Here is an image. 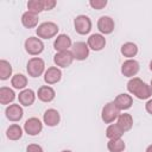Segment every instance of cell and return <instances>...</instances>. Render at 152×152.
Masks as SVG:
<instances>
[{
  "label": "cell",
  "instance_id": "obj_29",
  "mask_svg": "<svg viewBox=\"0 0 152 152\" xmlns=\"http://www.w3.org/2000/svg\"><path fill=\"white\" fill-rule=\"evenodd\" d=\"M27 11L39 14L40 12L45 11L44 8V0H30L27 2Z\"/></svg>",
  "mask_w": 152,
  "mask_h": 152
},
{
  "label": "cell",
  "instance_id": "obj_15",
  "mask_svg": "<svg viewBox=\"0 0 152 152\" xmlns=\"http://www.w3.org/2000/svg\"><path fill=\"white\" fill-rule=\"evenodd\" d=\"M61 121V114L55 108H49L43 114V122L49 127H55Z\"/></svg>",
  "mask_w": 152,
  "mask_h": 152
},
{
  "label": "cell",
  "instance_id": "obj_10",
  "mask_svg": "<svg viewBox=\"0 0 152 152\" xmlns=\"http://www.w3.org/2000/svg\"><path fill=\"white\" fill-rule=\"evenodd\" d=\"M140 70V65H139V62L135 61L134 58L132 59H126L122 65H121V74L125 76V77H134Z\"/></svg>",
  "mask_w": 152,
  "mask_h": 152
},
{
  "label": "cell",
  "instance_id": "obj_30",
  "mask_svg": "<svg viewBox=\"0 0 152 152\" xmlns=\"http://www.w3.org/2000/svg\"><path fill=\"white\" fill-rule=\"evenodd\" d=\"M89 5L94 10H102L107 6V0H90Z\"/></svg>",
  "mask_w": 152,
  "mask_h": 152
},
{
  "label": "cell",
  "instance_id": "obj_26",
  "mask_svg": "<svg viewBox=\"0 0 152 152\" xmlns=\"http://www.w3.org/2000/svg\"><path fill=\"white\" fill-rule=\"evenodd\" d=\"M124 131L118 126V124H110L108 125V127L106 128V137L108 138V140L112 139H120L124 135Z\"/></svg>",
  "mask_w": 152,
  "mask_h": 152
},
{
  "label": "cell",
  "instance_id": "obj_23",
  "mask_svg": "<svg viewBox=\"0 0 152 152\" xmlns=\"http://www.w3.org/2000/svg\"><path fill=\"white\" fill-rule=\"evenodd\" d=\"M15 93L10 87H1L0 88V103L1 104H10L14 101Z\"/></svg>",
  "mask_w": 152,
  "mask_h": 152
},
{
  "label": "cell",
  "instance_id": "obj_31",
  "mask_svg": "<svg viewBox=\"0 0 152 152\" xmlns=\"http://www.w3.org/2000/svg\"><path fill=\"white\" fill-rule=\"evenodd\" d=\"M26 152H44L43 147L38 144H30L26 147Z\"/></svg>",
  "mask_w": 152,
  "mask_h": 152
},
{
  "label": "cell",
  "instance_id": "obj_7",
  "mask_svg": "<svg viewBox=\"0 0 152 152\" xmlns=\"http://www.w3.org/2000/svg\"><path fill=\"white\" fill-rule=\"evenodd\" d=\"M89 46L86 42H76L71 46V53L76 61H84L89 57Z\"/></svg>",
  "mask_w": 152,
  "mask_h": 152
},
{
  "label": "cell",
  "instance_id": "obj_27",
  "mask_svg": "<svg viewBox=\"0 0 152 152\" xmlns=\"http://www.w3.org/2000/svg\"><path fill=\"white\" fill-rule=\"evenodd\" d=\"M107 148L109 152H124L126 148V145L121 138L120 139H112V140H108Z\"/></svg>",
  "mask_w": 152,
  "mask_h": 152
},
{
  "label": "cell",
  "instance_id": "obj_3",
  "mask_svg": "<svg viewBox=\"0 0 152 152\" xmlns=\"http://www.w3.org/2000/svg\"><path fill=\"white\" fill-rule=\"evenodd\" d=\"M26 71L28 76L37 78L45 72V62L40 57H32L26 64Z\"/></svg>",
  "mask_w": 152,
  "mask_h": 152
},
{
  "label": "cell",
  "instance_id": "obj_13",
  "mask_svg": "<svg viewBox=\"0 0 152 152\" xmlns=\"http://www.w3.org/2000/svg\"><path fill=\"white\" fill-rule=\"evenodd\" d=\"M87 44L90 50L93 51H101L106 46V38L101 33H93L89 36Z\"/></svg>",
  "mask_w": 152,
  "mask_h": 152
},
{
  "label": "cell",
  "instance_id": "obj_5",
  "mask_svg": "<svg viewBox=\"0 0 152 152\" xmlns=\"http://www.w3.org/2000/svg\"><path fill=\"white\" fill-rule=\"evenodd\" d=\"M25 51L31 56H38L44 51V43L38 37H28L24 43Z\"/></svg>",
  "mask_w": 152,
  "mask_h": 152
},
{
  "label": "cell",
  "instance_id": "obj_35",
  "mask_svg": "<svg viewBox=\"0 0 152 152\" xmlns=\"http://www.w3.org/2000/svg\"><path fill=\"white\" fill-rule=\"evenodd\" d=\"M150 70L152 71V59H151V62H150Z\"/></svg>",
  "mask_w": 152,
  "mask_h": 152
},
{
  "label": "cell",
  "instance_id": "obj_37",
  "mask_svg": "<svg viewBox=\"0 0 152 152\" xmlns=\"http://www.w3.org/2000/svg\"><path fill=\"white\" fill-rule=\"evenodd\" d=\"M150 87H151V89H152V80H151V82H150Z\"/></svg>",
  "mask_w": 152,
  "mask_h": 152
},
{
  "label": "cell",
  "instance_id": "obj_25",
  "mask_svg": "<svg viewBox=\"0 0 152 152\" xmlns=\"http://www.w3.org/2000/svg\"><path fill=\"white\" fill-rule=\"evenodd\" d=\"M6 137L10 140H19L23 137V128L18 125V124H12L8 126V128L6 129Z\"/></svg>",
  "mask_w": 152,
  "mask_h": 152
},
{
  "label": "cell",
  "instance_id": "obj_14",
  "mask_svg": "<svg viewBox=\"0 0 152 152\" xmlns=\"http://www.w3.org/2000/svg\"><path fill=\"white\" fill-rule=\"evenodd\" d=\"M61 78H62V71L58 66H50L44 72V82L48 86L58 83Z\"/></svg>",
  "mask_w": 152,
  "mask_h": 152
},
{
  "label": "cell",
  "instance_id": "obj_16",
  "mask_svg": "<svg viewBox=\"0 0 152 152\" xmlns=\"http://www.w3.org/2000/svg\"><path fill=\"white\" fill-rule=\"evenodd\" d=\"M72 46L71 43V38L68 34H58L57 38L53 42V49L57 52H62V51H69V49Z\"/></svg>",
  "mask_w": 152,
  "mask_h": 152
},
{
  "label": "cell",
  "instance_id": "obj_28",
  "mask_svg": "<svg viewBox=\"0 0 152 152\" xmlns=\"http://www.w3.org/2000/svg\"><path fill=\"white\" fill-rule=\"evenodd\" d=\"M12 76V65L6 59L0 61V80L6 81Z\"/></svg>",
  "mask_w": 152,
  "mask_h": 152
},
{
  "label": "cell",
  "instance_id": "obj_20",
  "mask_svg": "<svg viewBox=\"0 0 152 152\" xmlns=\"http://www.w3.org/2000/svg\"><path fill=\"white\" fill-rule=\"evenodd\" d=\"M38 20H39L38 14L32 13L30 11L24 12L23 15H21V24L26 28H33V27H36L38 25Z\"/></svg>",
  "mask_w": 152,
  "mask_h": 152
},
{
  "label": "cell",
  "instance_id": "obj_1",
  "mask_svg": "<svg viewBox=\"0 0 152 152\" xmlns=\"http://www.w3.org/2000/svg\"><path fill=\"white\" fill-rule=\"evenodd\" d=\"M127 90L129 94L134 95L139 100H147L152 95V89L150 84L145 83L139 77H132L127 82Z\"/></svg>",
  "mask_w": 152,
  "mask_h": 152
},
{
  "label": "cell",
  "instance_id": "obj_33",
  "mask_svg": "<svg viewBox=\"0 0 152 152\" xmlns=\"http://www.w3.org/2000/svg\"><path fill=\"white\" fill-rule=\"evenodd\" d=\"M145 109H146V112L148 114L152 115V99H148L147 100V102L145 103Z\"/></svg>",
  "mask_w": 152,
  "mask_h": 152
},
{
  "label": "cell",
  "instance_id": "obj_36",
  "mask_svg": "<svg viewBox=\"0 0 152 152\" xmlns=\"http://www.w3.org/2000/svg\"><path fill=\"white\" fill-rule=\"evenodd\" d=\"M61 152H72L71 150H63V151H61Z\"/></svg>",
  "mask_w": 152,
  "mask_h": 152
},
{
  "label": "cell",
  "instance_id": "obj_32",
  "mask_svg": "<svg viewBox=\"0 0 152 152\" xmlns=\"http://www.w3.org/2000/svg\"><path fill=\"white\" fill-rule=\"evenodd\" d=\"M57 5V2L55 0H44V8L45 11H51L53 10V7Z\"/></svg>",
  "mask_w": 152,
  "mask_h": 152
},
{
  "label": "cell",
  "instance_id": "obj_6",
  "mask_svg": "<svg viewBox=\"0 0 152 152\" xmlns=\"http://www.w3.org/2000/svg\"><path fill=\"white\" fill-rule=\"evenodd\" d=\"M91 25H93L91 20L88 15L80 14L74 19V27L78 34H82V36L88 34L91 30Z\"/></svg>",
  "mask_w": 152,
  "mask_h": 152
},
{
  "label": "cell",
  "instance_id": "obj_17",
  "mask_svg": "<svg viewBox=\"0 0 152 152\" xmlns=\"http://www.w3.org/2000/svg\"><path fill=\"white\" fill-rule=\"evenodd\" d=\"M114 103L119 110H127L133 104V97L127 93H121L114 99Z\"/></svg>",
  "mask_w": 152,
  "mask_h": 152
},
{
  "label": "cell",
  "instance_id": "obj_4",
  "mask_svg": "<svg viewBox=\"0 0 152 152\" xmlns=\"http://www.w3.org/2000/svg\"><path fill=\"white\" fill-rule=\"evenodd\" d=\"M120 115V110L118 109V107L115 106L114 101L107 102L101 110V119L104 124H113L115 120H118Z\"/></svg>",
  "mask_w": 152,
  "mask_h": 152
},
{
  "label": "cell",
  "instance_id": "obj_34",
  "mask_svg": "<svg viewBox=\"0 0 152 152\" xmlns=\"http://www.w3.org/2000/svg\"><path fill=\"white\" fill-rule=\"evenodd\" d=\"M145 152H152V144L146 147V151H145Z\"/></svg>",
  "mask_w": 152,
  "mask_h": 152
},
{
  "label": "cell",
  "instance_id": "obj_21",
  "mask_svg": "<svg viewBox=\"0 0 152 152\" xmlns=\"http://www.w3.org/2000/svg\"><path fill=\"white\" fill-rule=\"evenodd\" d=\"M120 52L124 57H127V59H132L138 53V45L133 42H127L121 45Z\"/></svg>",
  "mask_w": 152,
  "mask_h": 152
},
{
  "label": "cell",
  "instance_id": "obj_8",
  "mask_svg": "<svg viewBox=\"0 0 152 152\" xmlns=\"http://www.w3.org/2000/svg\"><path fill=\"white\" fill-rule=\"evenodd\" d=\"M24 131L31 137L38 135L43 131V122L38 118H28L24 124Z\"/></svg>",
  "mask_w": 152,
  "mask_h": 152
},
{
  "label": "cell",
  "instance_id": "obj_24",
  "mask_svg": "<svg viewBox=\"0 0 152 152\" xmlns=\"http://www.w3.org/2000/svg\"><path fill=\"white\" fill-rule=\"evenodd\" d=\"M11 86L14 89L24 90L26 89V86H27V77L24 74H15L11 77Z\"/></svg>",
  "mask_w": 152,
  "mask_h": 152
},
{
  "label": "cell",
  "instance_id": "obj_22",
  "mask_svg": "<svg viewBox=\"0 0 152 152\" xmlns=\"http://www.w3.org/2000/svg\"><path fill=\"white\" fill-rule=\"evenodd\" d=\"M116 124L124 132H127L133 127V116L129 113H122L119 115Z\"/></svg>",
  "mask_w": 152,
  "mask_h": 152
},
{
  "label": "cell",
  "instance_id": "obj_2",
  "mask_svg": "<svg viewBox=\"0 0 152 152\" xmlns=\"http://www.w3.org/2000/svg\"><path fill=\"white\" fill-rule=\"evenodd\" d=\"M59 31V27L53 21H44L36 28V34L40 39H50L57 36Z\"/></svg>",
  "mask_w": 152,
  "mask_h": 152
},
{
  "label": "cell",
  "instance_id": "obj_18",
  "mask_svg": "<svg viewBox=\"0 0 152 152\" xmlns=\"http://www.w3.org/2000/svg\"><path fill=\"white\" fill-rule=\"evenodd\" d=\"M55 96H56V91H55V89L52 87H50V86H42V87L38 88L37 97L42 102H45V103L51 102V101H53Z\"/></svg>",
  "mask_w": 152,
  "mask_h": 152
},
{
  "label": "cell",
  "instance_id": "obj_12",
  "mask_svg": "<svg viewBox=\"0 0 152 152\" xmlns=\"http://www.w3.org/2000/svg\"><path fill=\"white\" fill-rule=\"evenodd\" d=\"M97 28L101 34H110L115 28V23L109 15H102L97 20Z\"/></svg>",
  "mask_w": 152,
  "mask_h": 152
},
{
  "label": "cell",
  "instance_id": "obj_9",
  "mask_svg": "<svg viewBox=\"0 0 152 152\" xmlns=\"http://www.w3.org/2000/svg\"><path fill=\"white\" fill-rule=\"evenodd\" d=\"M5 115L12 122L20 121L23 119V115H24V110H23L21 104H19V103H11V104H8L6 107V109H5Z\"/></svg>",
  "mask_w": 152,
  "mask_h": 152
},
{
  "label": "cell",
  "instance_id": "obj_19",
  "mask_svg": "<svg viewBox=\"0 0 152 152\" xmlns=\"http://www.w3.org/2000/svg\"><path fill=\"white\" fill-rule=\"evenodd\" d=\"M36 97H37V94L32 90V89H24L19 93L18 95V100H19V103L21 106H25V107H30L36 101Z\"/></svg>",
  "mask_w": 152,
  "mask_h": 152
},
{
  "label": "cell",
  "instance_id": "obj_11",
  "mask_svg": "<svg viewBox=\"0 0 152 152\" xmlns=\"http://www.w3.org/2000/svg\"><path fill=\"white\" fill-rule=\"evenodd\" d=\"M74 56L71 51H62V52H56L53 56V63L58 68H68L74 62Z\"/></svg>",
  "mask_w": 152,
  "mask_h": 152
}]
</instances>
